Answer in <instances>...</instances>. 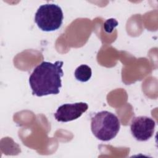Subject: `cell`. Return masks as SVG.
<instances>
[{
    "instance_id": "6da1fadb",
    "label": "cell",
    "mask_w": 158,
    "mask_h": 158,
    "mask_svg": "<svg viewBox=\"0 0 158 158\" xmlns=\"http://www.w3.org/2000/svg\"><path fill=\"white\" fill-rule=\"evenodd\" d=\"M63 64L60 60L54 63L43 61L36 66L29 77L32 94L38 97L59 94L64 75Z\"/></svg>"
},
{
    "instance_id": "7a4b0ae2",
    "label": "cell",
    "mask_w": 158,
    "mask_h": 158,
    "mask_svg": "<svg viewBox=\"0 0 158 158\" xmlns=\"http://www.w3.org/2000/svg\"><path fill=\"white\" fill-rule=\"evenodd\" d=\"M120 127V121L117 115L107 110L97 112L91 120L93 134L102 141H108L114 138L118 133Z\"/></svg>"
},
{
    "instance_id": "3957f363",
    "label": "cell",
    "mask_w": 158,
    "mask_h": 158,
    "mask_svg": "<svg viewBox=\"0 0 158 158\" xmlns=\"http://www.w3.org/2000/svg\"><path fill=\"white\" fill-rule=\"evenodd\" d=\"M64 19L61 7L55 4H45L40 6L35 15L37 26L44 31H53L62 25Z\"/></svg>"
},
{
    "instance_id": "277c9868",
    "label": "cell",
    "mask_w": 158,
    "mask_h": 158,
    "mask_svg": "<svg viewBox=\"0 0 158 158\" xmlns=\"http://www.w3.org/2000/svg\"><path fill=\"white\" fill-rule=\"evenodd\" d=\"M155 121L147 116H138L132 118L130 130L133 136L139 141H146L154 134Z\"/></svg>"
},
{
    "instance_id": "5b68a950",
    "label": "cell",
    "mask_w": 158,
    "mask_h": 158,
    "mask_svg": "<svg viewBox=\"0 0 158 158\" xmlns=\"http://www.w3.org/2000/svg\"><path fill=\"white\" fill-rule=\"evenodd\" d=\"M88 108L86 102H80L72 104H64L58 107L54 117L60 122H67L79 118Z\"/></svg>"
},
{
    "instance_id": "8992f818",
    "label": "cell",
    "mask_w": 158,
    "mask_h": 158,
    "mask_svg": "<svg viewBox=\"0 0 158 158\" xmlns=\"http://www.w3.org/2000/svg\"><path fill=\"white\" fill-rule=\"evenodd\" d=\"M75 78L81 82H86L91 77V69L87 65L83 64L78 66L75 71Z\"/></svg>"
},
{
    "instance_id": "52a82bcc",
    "label": "cell",
    "mask_w": 158,
    "mask_h": 158,
    "mask_svg": "<svg viewBox=\"0 0 158 158\" xmlns=\"http://www.w3.org/2000/svg\"><path fill=\"white\" fill-rule=\"evenodd\" d=\"M118 25V22L115 19H107L104 24V28L106 32L110 33L113 31L114 29Z\"/></svg>"
}]
</instances>
